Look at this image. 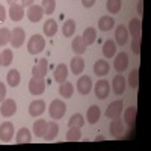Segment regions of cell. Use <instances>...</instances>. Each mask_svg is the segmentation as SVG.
<instances>
[{"instance_id": "cell-28", "label": "cell", "mask_w": 151, "mask_h": 151, "mask_svg": "<svg viewBox=\"0 0 151 151\" xmlns=\"http://www.w3.org/2000/svg\"><path fill=\"white\" fill-rule=\"evenodd\" d=\"M15 141H17V144H30L32 142V134L26 127H23V129L18 130Z\"/></svg>"}, {"instance_id": "cell-27", "label": "cell", "mask_w": 151, "mask_h": 151, "mask_svg": "<svg viewBox=\"0 0 151 151\" xmlns=\"http://www.w3.org/2000/svg\"><path fill=\"white\" fill-rule=\"evenodd\" d=\"M103 55L104 58H113L116 55V42L112 41V40H107L104 44H103Z\"/></svg>"}, {"instance_id": "cell-40", "label": "cell", "mask_w": 151, "mask_h": 151, "mask_svg": "<svg viewBox=\"0 0 151 151\" xmlns=\"http://www.w3.org/2000/svg\"><path fill=\"white\" fill-rule=\"evenodd\" d=\"M12 59H14V55H12V50L5 48L2 52V65L3 67H9L12 64Z\"/></svg>"}, {"instance_id": "cell-9", "label": "cell", "mask_w": 151, "mask_h": 151, "mask_svg": "<svg viewBox=\"0 0 151 151\" xmlns=\"http://www.w3.org/2000/svg\"><path fill=\"white\" fill-rule=\"evenodd\" d=\"M47 71H48V60L47 59H40V62L32 68V77L44 79L47 76Z\"/></svg>"}, {"instance_id": "cell-7", "label": "cell", "mask_w": 151, "mask_h": 151, "mask_svg": "<svg viewBox=\"0 0 151 151\" xmlns=\"http://www.w3.org/2000/svg\"><path fill=\"white\" fill-rule=\"evenodd\" d=\"M109 91H110V86H109V82L107 80H98L97 85L94 86V92H95V97L100 98V100H104L107 95H109Z\"/></svg>"}, {"instance_id": "cell-49", "label": "cell", "mask_w": 151, "mask_h": 151, "mask_svg": "<svg viewBox=\"0 0 151 151\" xmlns=\"http://www.w3.org/2000/svg\"><path fill=\"white\" fill-rule=\"evenodd\" d=\"M6 2H8L9 5H14V3H17V0H6Z\"/></svg>"}, {"instance_id": "cell-36", "label": "cell", "mask_w": 151, "mask_h": 151, "mask_svg": "<svg viewBox=\"0 0 151 151\" xmlns=\"http://www.w3.org/2000/svg\"><path fill=\"white\" fill-rule=\"evenodd\" d=\"M82 139V132L79 127H70L67 132V141L68 142H77Z\"/></svg>"}, {"instance_id": "cell-32", "label": "cell", "mask_w": 151, "mask_h": 151, "mask_svg": "<svg viewBox=\"0 0 151 151\" xmlns=\"http://www.w3.org/2000/svg\"><path fill=\"white\" fill-rule=\"evenodd\" d=\"M73 92H74V86H73V83H70V82H64V83H60V86H59V95L60 97H64V98H71L73 97Z\"/></svg>"}, {"instance_id": "cell-31", "label": "cell", "mask_w": 151, "mask_h": 151, "mask_svg": "<svg viewBox=\"0 0 151 151\" xmlns=\"http://www.w3.org/2000/svg\"><path fill=\"white\" fill-rule=\"evenodd\" d=\"M82 38H83V42L86 45H91L95 42V38H97V32L94 27H86L82 33Z\"/></svg>"}, {"instance_id": "cell-48", "label": "cell", "mask_w": 151, "mask_h": 151, "mask_svg": "<svg viewBox=\"0 0 151 151\" xmlns=\"http://www.w3.org/2000/svg\"><path fill=\"white\" fill-rule=\"evenodd\" d=\"M104 139H106V137H104V136H101V134L95 137V141H104Z\"/></svg>"}, {"instance_id": "cell-2", "label": "cell", "mask_w": 151, "mask_h": 151, "mask_svg": "<svg viewBox=\"0 0 151 151\" xmlns=\"http://www.w3.org/2000/svg\"><path fill=\"white\" fill-rule=\"evenodd\" d=\"M65 112H67V104L62 101V100H53V101L50 103V106H48V113H50V116H52L53 119L64 118Z\"/></svg>"}, {"instance_id": "cell-19", "label": "cell", "mask_w": 151, "mask_h": 151, "mask_svg": "<svg viewBox=\"0 0 151 151\" xmlns=\"http://www.w3.org/2000/svg\"><path fill=\"white\" fill-rule=\"evenodd\" d=\"M67 77H68V67L65 64H59L55 68V80L60 85L67 80Z\"/></svg>"}, {"instance_id": "cell-6", "label": "cell", "mask_w": 151, "mask_h": 151, "mask_svg": "<svg viewBox=\"0 0 151 151\" xmlns=\"http://www.w3.org/2000/svg\"><path fill=\"white\" fill-rule=\"evenodd\" d=\"M24 40H26V33H24V29L21 27H15L11 32V44L14 48H18L24 44Z\"/></svg>"}, {"instance_id": "cell-17", "label": "cell", "mask_w": 151, "mask_h": 151, "mask_svg": "<svg viewBox=\"0 0 151 151\" xmlns=\"http://www.w3.org/2000/svg\"><path fill=\"white\" fill-rule=\"evenodd\" d=\"M70 70H71V73L76 74V76H79L80 73H83V70H85V60L80 58V55L71 59V62H70Z\"/></svg>"}, {"instance_id": "cell-42", "label": "cell", "mask_w": 151, "mask_h": 151, "mask_svg": "<svg viewBox=\"0 0 151 151\" xmlns=\"http://www.w3.org/2000/svg\"><path fill=\"white\" fill-rule=\"evenodd\" d=\"M132 50L134 55H139L141 53V36H134L133 41H132Z\"/></svg>"}, {"instance_id": "cell-44", "label": "cell", "mask_w": 151, "mask_h": 151, "mask_svg": "<svg viewBox=\"0 0 151 151\" xmlns=\"http://www.w3.org/2000/svg\"><path fill=\"white\" fill-rule=\"evenodd\" d=\"M5 18H6V9L3 5H0V23H3Z\"/></svg>"}, {"instance_id": "cell-4", "label": "cell", "mask_w": 151, "mask_h": 151, "mask_svg": "<svg viewBox=\"0 0 151 151\" xmlns=\"http://www.w3.org/2000/svg\"><path fill=\"white\" fill-rule=\"evenodd\" d=\"M15 112H17V103H15V100L5 98L3 101H2V106H0V113H2V116L11 118L12 115H15Z\"/></svg>"}, {"instance_id": "cell-12", "label": "cell", "mask_w": 151, "mask_h": 151, "mask_svg": "<svg viewBox=\"0 0 151 151\" xmlns=\"http://www.w3.org/2000/svg\"><path fill=\"white\" fill-rule=\"evenodd\" d=\"M121 112H122V101H121V100H115V101H112L107 106L106 116L110 118V119L118 118V116H121Z\"/></svg>"}, {"instance_id": "cell-1", "label": "cell", "mask_w": 151, "mask_h": 151, "mask_svg": "<svg viewBox=\"0 0 151 151\" xmlns=\"http://www.w3.org/2000/svg\"><path fill=\"white\" fill-rule=\"evenodd\" d=\"M44 48H45V40H44V36L38 35V33L33 35V36H30V40L27 41V52L30 55L41 53Z\"/></svg>"}, {"instance_id": "cell-25", "label": "cell", "mask_w": 151, "mask_h": 151, "mask_svg": "<svg viewBox=\"0 0 151 151\" xmlns=\"http://www.w3.org/2000/svg\"><path fill=\"white\" fill-rule=\"evenodd\" d=\"M113 26H115V20L109 15H104L98 20V29L103 32H109L110 29H113Z\"/></svg>"}, {"instance_id": "cell-43", "label": "cell", "mask_w": 151, "mask_h": 151, "mask_svg": "<svg viewBox=\"0 0 151 151\" xmlns=\"http://www.w3.org/2000/svg\"><path fill=\"white\" fill-rule=\"evenodd\" d=\"M5 97H6V86L0 82V103L5 100Z\"/></svg>"}, {"instance_id": "cell-16", "label": "cell", "mask_w": 151, "mask_h": 151, "mask_svg": "<svg viewBox=\"0 0 151 151\" xmlns=\"http://www.w3.org/2000/svg\"><path fill=\"white\" fill-rule=\"evenodd\" d=\"M129 41V30L125 26H122V24H119V26L116 27L115 30V42L118 45H125Z\"/></svg>"}, {"instance_id": "cell-30", "label": "cell", "mask_w": 151, "mask_h": 151, "mask_svg": "<svg viewBox=\"0 0 151 151\" xmlns=\"http://www.w3.org/2000/svg\"><path fill=\"white\" fill-rule=\"evenodd\" d=\"M20 80H21V77H20V73H18L17 70H9V71H8V74H6V82H8V85H9L11 88L18 86V85H20Z\"/></svg>"}, {"instance_id": "cell-8", "label": "cell", "mask_w": 151, "mask_h": 151, "mask_svg": "<svg viewBox=\"0 0 151 151\" xmlns=\"http://www.w3.org/2000/svg\"><path fill=\"white\" fill-rule=\"evenodd\" d=\"M124 129H125V124H124V121L121 119V116L113 118L112 122H110V125H109V132H110V134H112L113 137H119V136L124 133Z\"/></svg>"}, {"instance_id": "cell-24", "label": "cell", "mask_w": 151, "mask_h": 151, "mask_svg": "<svg viewBox=\"0 0 151 151\" xmlns=\"http://www.w3.org/2000/svg\"><path fill=\"white\" fill-rule=\"evenodd\" d=\"M44 35L45 36H48V38H52V36H55L56 35V32H58V23H56V20H53V18H48L45 23H44Z\"/></svg>"}, {"instance_id": "cell-45", "label": "cell", "mask_w": 151, "mask_h": 151, "mask_svg": "<svg viewBox=\"0 0 151 151\" xmlns=\"http://www.w3.org/2000/svg\"><path fill=\"white\" fill-rule=\"evenodd\" d=\"M95 2H97V0H82V5L85 8H92L95 5Z\"/></svg>"}, {"instance_id": "cell-23", "label": "cell", "mask_w": 151, "mask_h": 151, "mask_svg": "<svg viewBox=\"0 0 151 151\" xmlns=\"http://www.w3.org/2000/svg\"><path fill=\"white\" fill-rule=\"evenodd\" d=\"M129 33L134 36H141V32H142V21L139 18H132L130 23H129V27H127Z\"/></svg>"}, {"instance_id": "cell-47", "label": "cell", "mask_w": 151, "mask_h": 151, "mask_svg": "<svg viewBox=\"0 0 151 151\" xmlns=\"http://www.w3.org/2000/svg\"><path fill=\"white\" fill-rule=\"evenodd\" d=\"M30 5H33V0H21V6L24 8V6H30Z\"/></svg>"}, {"instance_id": "cell-3", "label": "cell", "mask_w": 151, "mask_h": 151, "mask_svg": "<svg viewBox=\"0 0 151 151\" xmlns=\"http://www.w3.org/2000/svg\"><path fill=\"white\" fill-rule=\"evenodd\" d=\"M45 86H47V83H45L44 79L32 77V79L29 80V92H30L32 95H41V94H44V91H45Z\"/></svg>"}, {"instance_id": "cell-13", "label": "cell", "mask_w": 151, "mask_h": 151, "mask_svg": "<svg viewBox=\"0 0 151 151\" xmlns=\"http://www.w3.org/2000/svg\"><path fill=\"white\" fill-rule=\"evenodd\" d=\"M77 89L82 95H88L92 89V79L89 76H82V77L77 80Z\"/></svg>"}, {"instance_id": "cell-34", "label": "cell", "mask_w": 151, "mask_h": 151, "mask_svg": "<svg viewBox=\"0 0 151 151\" xmlns=\"http://www.w3.org/2000/svg\"><path fill=\"white\" fill-rule=\"evenodd\" d=\"M83 125H85V118H83L82 113H74V115L70 116L68 127H79V129H82Z\"/></svg>"}, {"instance_id": "cell-5", "label": "cell", "mask_w": 151, "mask_h": 151, "mask_svg": "<svg viewBox=\"0 0 151 151\" xmlns=\"http://www.w3.org/2000/svg\"><path fill=\"white\" fill-rule=\"evenodd\" d=\"M113 67H115L116 73L122 74L129 67V55L125 52H121L118 55H115V60H113Z\"/></svg>"}, {"instance_id": "cell-22", "label": "cell", "mask_w": 151, "mask_h": 151, "mask_svg": "<svg viewBox=\"0 0 151 151\" xmlns=\"http://www.w3.org/2000/svg\"><path fill=\"white\" fill-rule=\"evenodd\" d=\"M100 116H101V112H100V107L95 106V104H92L86 110V121L89 124H95L100 119Z\"/></svg>"}, {"instance_id": "cell-21", "label": "cell", "mask_w": 151, "mask_h": 151, "mask_svg": "<svg viewBox=\"0 0 151 151\" xmlns=\"http://www.w3.org/2000/svg\"><path fill=\"white\" fill-rule=\"evenodd\" d=\"M9 17H11L12 21H21L23 17H24V9H23V6H21V5H17V3L11 5V8H9Z\"/></svg>"}, {"instance_id": "cell-14", "label": "cell", "mask_w": 151, "mask_h": 151, "mask_svg": "<svg viewBox=\"0 0 151 151\" xmlns=\"http://www.w3.org/2000/svg\"><path fill=\"white\" fill-rule=\"evenodd\" d=\"M125 85H127V82H125L124 76L122 74H116L115 77H113V80H112L113 92H115L116 95H122L124 91H125Z\"/></svg>"}, {"instance_id": "cell-18", "label": "cell", "mask_w": 151, "mask_h": 151, "mask_svg": "<svg viewBox=\"0 0 151 151\" xmlns=\"http://www.w3.org/2000/svg\"><path fill=\"white\" fill-rule=\"evenodd\" d=\"M136 113H137V109L134 106H130V107L125 109L122 121H124V124L127 125V127H133V125H134V122H136Z\"/></svg>"}, {"instance_id": "cell-20", "label": "cell", "mask_w": 151, "mask_h": 151, "mask_svg": "<svg viewBox=\"0 0 151 151\" xmlns=\"http://www.w3.org/2000/svg\"><path fill=\"white\" fill-rule=\"evenodd\" d=\"M58 133H59V125L56 124V122H47V130H45V133H44V139L47 141V142H50V141H53L55 137L58 136Z\"/></svg>"}, {"instance_id": "cell-29", "label": "cell", "mask_w": 151, "mask_h": 151, "mask_svg": "<svg viewBox=\"0 0 151 151\" xmlns=\"http://www.w3.org/2000/svg\"><path fill=\"white\" fill-rule=\"evenodd\" d=\"M71 48L74 53L77 55H83L86 52V44L83 42V38L82 36H76L73 40V44H71Z\"/></svg>"}, {"instance_id": "cell-15", "label": "cell", "mask_w": 151, "mask_h": 151, "mask_svg": "<svg viewBox=\"0 0 151 151\" xmlns=\"http://www.w3.org/2000/svg\"><path fill=\"white\" fill-rule=\"evenodd\" d=\"M42 15H44V11H42L41 6H38V5H30L29 6V9H27V18H29V21L38 23V21H41Z\"/></svg>"}, {"instance_id": "cell-39", "label": "cell", "mask_w": 151, "mask_h": 151, "mask_svg": "<svg viewBox=\"0 0 151 151\" xmlns=\"http://www.w3.org/2000/svg\"><path fill=\"white\" fill-rule=\"evenodd\" d=\"M129 85L132 88H134V89L139 86V70H137V68L132 70V73L129 74Z\"/></svg>"}, {"instance_id": "cell-46", "label": "cell", "mask_w": 151, "mask_h": 151, "mask_svg": "<svg viewBox=\"0 0 151 151\" xmlns=\"http://www.w3.org/2000/svg\"><path fill=\"white\" fill-rule=\"evenodd\" d=\"M144 2H142V0H139V2H137V14H139V15H142L144 14Z\"/></svg>"}, {"instance_id": "cell-50", "label": "cell", "mask_w": 151, "mask_h": 151, "mask_svg": "<svg viewBox=\"0 0 151 151\" xmlns=\"http://www.w3.org/2000/svg\"><path fill=\"white\" fill-rule=\"evenodd\" d=\"M0 67H2V53H0Z\"/></svg>"}, {"instance_id": "cell-11", "label": "cell", "mask_w": 151, "mask_h": 151, "mask_svg": "<svg viewBox=\"0 0 151 151\" xmlns=\"http://www.w3.org/2000/svg\"><path fill=\"white\" fill-rule=\"evenodd\" d=\"M44 112H45V101L44 100H33L29 104V115L33 116V118L42 115Z\"/></svg>"}, {"instance_id": "cell-35", "label": "cell", "mask_w": 151, "mask_h": 151, "mask_svg": "<svg viewBox=\"0 0 151 151\" xmlns=\"http://www.w3.org/2000/svg\"><path fill=\"white\" fill-rule=\"evenodd\" d=\"M74 32H76V23L73 20H65V23L62 24V35L70 38L74 35Z\"/></svg>"}, {"instance_id": "cell-10", "label": "cell", "mask_w": 151, "mask_h": 151, "mask_svg": "<svg viewBox=\"0 0 151 151\" xmlns=\"http://www.w3.org/2000/svg\"><path fill=\"white\" fill-rule=\"evenodd\" d=\"M14 136V125L9 121H5L0 125V141L2 142H9Z\"/></svg>"}, {"instance_id": "cell-37", "label": "cell", "mask_w": 151, "mask_h": 151, "mask_svg": "<svg viewBox=\"0 0 151 151\" xmlns=\"http://www.w3.org/2000/svg\"><path fill=\"white\" fill-rule=\"evenodd\" d=\"M121 6H122V0H107L106 3L107 12H110V14H118L121 11Z\"/></svg>"}, {"instance_id": "cell-41", "label": "cell", "mask_w": 151, "mask_h": 151, "mask_svg": "<svg viewBox=\"0 0 151 151\" xmlns=\"http://www.w3.org/2000/svg\"><path fill=\"white\" fill-rule=\"evenodd\" d=\"M11 42V30L8 27H2L0 29V45H6Z\"/></svg>"}, {"instance_id": "cell-26", "label": "cell", "mask_w": 151, "mask_h": 151, "mask_svg": "<svg viewBox=\"0 0 151 151\" xmlns=\"http://www.w3.org/2000/svg\"><path fill=\"white\" fill-rule=\"evenodd\" d=\"M94 73H95L97 76H100V77L106 76V74L109 73V64H107V60L98 59L95 64H94Z\"/></svg>"}, {"instance_id": "cell-38", "label": "cell", "mask_w": 151, "mask_h": 151, "mask_svg": "<svg viewBox=\"0 0 151 151\" xmlns=\"http://www.w3.org/2000/svg\"><path fill=\"white\" fill-rule=\"evenodd\" d=\"M44 14L47 15H52L55 9H56V0H42V5H41Z\"/></svg>"}, {"instance_id": "cell-33", "label": "cell", "mask_w": 151, "mask_h": 151, "mask_svg": "<svg viewBox=\"0 0 151 151\" xmlns=\"http://www.w3.org/2000/svg\"><path fill=\"white\" fill-rule=\"evenodd\" d=\"M45 130H47V121L45 119L35 121V124H33V133H35L36 137H42L44 133H45Z\"/></svg>"}]
</instances>
